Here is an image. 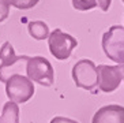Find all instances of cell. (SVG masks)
I'll list each match as a JSON object with an SVG mask.
<instances>
[{
  "mask_svg": "<svg viewBox=\"0 0 124 123\" xmlns=\"http://www.w3.org/2000/svg\"><path fill=\"white\" fill-rule=\"evenodd\" d=\"M0 60H1V63H0V82L6 83L10 77L15 75V74L26 72L29 56H26V55L16 56L11 43L6 41L0 48Z\"/></svg>",
  "mask_w": 124,
  "mask_h": 123,
  "instance_id": "1",
  "label": "cell"
},
{
  "mask_svg": "<svg viewBox=\"0 0 124 123\" xmlns=\"http://www.w3.org/2000/svg\"><path fill=\"white\" fill-rule=\"evenodd\" d=\"M102 51L106 58L115 63L124 64V27L120 25H113L102 36Z\"/></svg>",
  "mask_w": 124,
  "mask_h": 123,
  "instance_id": "2",
  "label": "cell"
},
{
  "mask_svg": "<svg viewBox=\"0 0 124 123\" xmlns=\"http://www.w3.org/2000/svg\"><path fill=\"white\" fill-rule=\"evenodd\" d=\"M26 75L33 83L37 82L45 88L52 86L55 82V70L51 62L44 56L29 58L26 66Z\"/></svg>",
  "mask_w": 124,
  "mask_h": 123,
  "instance_id": "3",
  "label": "cell"
},
{
  "mask_svg": "<svg viewBox=\"0 0 124 123\" xmlns=\"http://www.w3.org/2000/svg\"><path fill=\"white\" fill-rule=\"evenodd\" d=\"M6 94L10 101L23 104L34 94V83L23 74H15L6 82Z\"/></svg>",
  "mask_w": 124,
  "mask_h": 123,
  "instance_id": "4",
  "label": "cell"
},
{
  "mask_svg": "<svg viewBox=\"0 0 124 123\" xmlns=\"http://www.w3.org/2000/svg\"><path fill=\"white\" fill-rule=\"evenodd\" d=\"M49 52L57 60H67L71 56L72 51L78 47V40L71 34L64 33L62 29H55L49 33L48 37Z\"/></svg>",
  "mask_w": 124,
  "mask_h": 123,
  "instance_id": "5",
  "label": "cell"
},
{
  "mask_svg": "<svg viewBox=\"0 0 124 123\" xmlns=\"http://www.w3.org/2000/svg\"><path fill=\"white\" fill-rule=\"evenodd\" d=\"M72 79L78 88L85 90L95 92L98 79H97V66L90 59H80L72 67Z\"/></svg>",
  "mask_w": 124,
  "mask_h": 123,
  "instance_id": "6",
  "label": "cell"
},
{
  "mask_svg": "<svg viewBox=\"0 0 124 123\" xmlns=\"http://www.w3.org/2000/svg\"><path fill=\"white\" fill-rule=\"evenodd\" d=\"M124 78V64L123 66H106L100 64L97 67V79L98 90L104 93H112L120 86Z\"/></svg>",
  "mask_w": 124,
  "mask_h": 123,
  "instance_id": "7",
  "label": "cell"
},
{
  "mask_svg": "<svg viewBox=\"0 0 124 123\" xmlns=\"http://www.w3.org/2000/svg\"><path fill=\"white\" fill-rule=\"evenodd\" d=\"M91 123H124V107L119 104L104 105L94 114Z\"/></svg>",
  "mask_w": 124,
  "mask_h": 123,
  "instance_id": "8",
  "label": "cell"
},
{
  "mask_svg": "<svg viewBox=\"0 0 124 123\" xmlns=\"http://www.w3.org/2000/svg\"><path fill=\"white\" fill-rule=\"evenodd\" d=\"M27 32L34 40L41 41L49 37V26L44 21H33L27 25Z\"/></svg>",
  "mask_w": 124,
  "mask_h": 123,
  "instance_id": "9",
  "label": "cell"
},
{
  "mask_svg": "<svg viewBox=\"0 0 124 123\" xmlns=\"http://www.w3.org/2000/svg\"><path fill=\"white\" fill-rule=\"evenodd\" d=\"M0 123H19V107L12 101H7L3 107Z\"/></svg>",
  "mask_w": 124,
  "mask_h": 123,
  "instance_id": "10",
  "label": "cell"
},
{
  "mask_svg": "<svg viewBox=\"0 0 124 123\" xmlns=\"http://www.w3.org/2000/svg\"><path fill=\"white\" fill-rule=\"evenodd\" d=\"M72 7L78 11H89L98 7V0H71Z\"/></svg>",
  "mask_w": 124,
  "mask_h": 123,
  "instance_id": "11",
  "label": "cell"
},
{
  "mask_svg": "<svg viewBox=\"0 0 124 123\" xmlns=\"http://www.w3.org/2000/svg\"><path fill=\"white\" fill-rule=\"evenodd\" d=\"M7 1L10 3V6L18 10H30L40 3V0H7Z\"/></svg>",
  "mask_w": 124,
  "mask_h": 123,
  "instance_id": "12",
  "label": "cell"
},
{
  "mask_svg": "<svg viewBox=\"0 0 124 123\" xmlns=\"http://www.w3.org/2000/svg\"><path fill=\"white\" fill-rule=\"evenodd\" d=\"M10 3L7 0H0V23L10 17Z\"/></svg>",
  "mask_w": 124,
  "mask_h": 123,
  "instance_id": "13",
  "label": "cell"
},
{
  "mask_svg": "<svg viewBox=\"0 0 124 123\" xmlns=\"http://www.w3.org/2000/svg\"><path fill=\"white\" fill-rule=\"evenodd\" d=\"M49 123H79V122H77L74 119H70V118H64V116H55Z\"/></svg>",
  "mask_w": 124,
  "mask_h": 123,
  "instance_id": "14",
  "label": "cell"
},
{
  "mask_svg": "<svg viewBox=\"0 0 124 123\" xmlns=\"http://www.w3.org/2000/svg\"><path fill=\"white\" fill-rule=\"evenodd\" d=\"M123 3H124V0H123Z\"/></svg>",
  "mask_w": 124,
  "mask_h": 123,
  "instance_id": "15",
  "label": "cell"
}]
</instances>
